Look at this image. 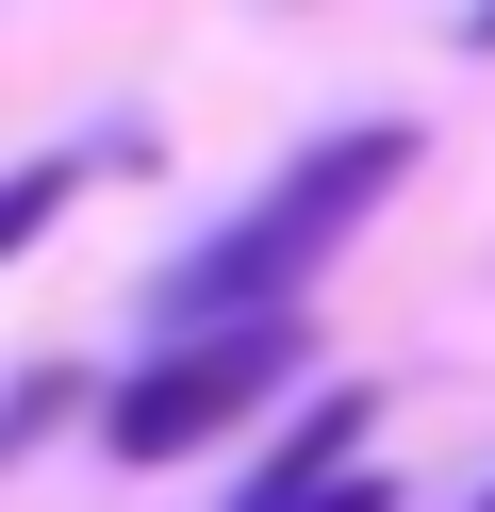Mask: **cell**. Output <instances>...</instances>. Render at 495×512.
<instances>
[{"instance_id":"obj_6","label":"cell","mask_w":495,"mask_h":512,"mask_svg":"<svg viewBox=\"0 0 495 512\" xmlns=\"http://www.w3.org/2000/svg\"><path fill=\"white\" fill-rule=\"evenodd\" d=\"M462 34H479V50H495V0H479V17H462Z\"/></svg>"},{"instance_id":"obj_5","label":"cell","mask_w":495,"mask_h":512,"mask_svg":"<svg viewBox=\"0 0 495 512\" xmlns=\"http://www.w3.org/2000/svg\"><path fill=\"white\" fill-rule=\"evenodd\" d=\"M330 512H396V479H363V463H347V479H330Z\"/></svg>"},{"instance_id":"obj_4","label":"cell","mask_w":495,"mask_h":512,"mask_svg":"<svg viewBox=\"0 0 495 512\" xmlns=\"http://www.w3.org/2000/svg\"><path fill=\"white\" fill-rule=\"evenodd\" d=\"M50 215H66V166H17V182H0V248H33Z\"/></svg>"},{"instance_id":"obj_3","label":"cell","mask_w":495,"mask_h":512,"mask_svg":"<svg viewBox=\"0 0 495 512\" xmlns=\"http://www.w3.org/2000/svg\"><path fill=\"white\" fill-rule=\"evenodd\" d=\"M347 463H363V397H314L281 446H264V479H248L231 512H330V479H347Z\"/></svg>"},{"instance_id":"obj_1","label":"cell","mask_w":495,"mask_h":512,"mask_svg":"<svg viewBox=\"0 0 495 512\" xmlns=\"http://www.w3.org/2000/svg\"><path fill=\"white\" fill-rule=\"evenodd\" d=\"M396 182H413V133H396V116H363V133H314V149H297V166L264 182V199L231 215L215 248H182V265H165V331L297 314V298H314V265H330V248H347L363 215L396 199Z\"/></svg>"},{"instance_id":"obj_2","label":"cell","mask_w":495,"mask_h":512,"mask_svg":"<svg viewBox=\"0 0 495 512\" xmlns=\"http://www.w3.org/2000/svg\"><path fill=\"white\" fill-rule=\"evenodd\" d=\"M297 380V314H231V331H182L165 364L116 380V463H182V446H215L231 413H264Z\"/></svg>"},{"instance_id":"obj_7","label":"cell","mask_w":495,"mask_h":512,"mask_svg":"<svg viewBox=\"0 0 495 512\" xmlns=\"http://www.w3.org/2000/svg\"><path fill=\"white\" fill-rule=\"evenodd\" d=\"M479 512H495V496H479Z\"/></svg>"}]
</instances>
